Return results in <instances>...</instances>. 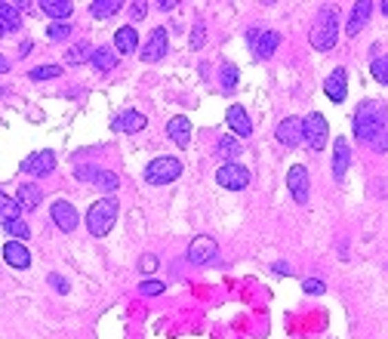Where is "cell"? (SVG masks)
<instances>
[{"label":"cell","instance_id":"obj_8","mask_svg":"<svg viewBox=\"0 0 388 339\" xmlns=\"http://www.w3.org/2000/svg\"><path fill=\"white\" fill-rule=\"evenodd\" d=\"M167 50H170L167 28H154V31L148 35V41L142 43L139 56H142V62H161V59L167 56Z\"/></svg>","mask_w":388,"mask_h":339},{"label":"cell","instance_id":"obj_14","mask_svg":"<svg viewBox=\"0 0 388 339\" xmlns=\"http://www.w3.org/2000/svg\"><path fill=\"white\" fill-rule=\"evenodd\" d=\"M370 12H373V3H370V0H358V3L351 6V19H348V25H345V35H348V37L360 35V28L367 25Z\"/></svg>","mask_w":388,"mask_h":339},{"label":"cell","instance_id":"obj_29","mask_svg":"<svg viewBox=\"0 0 388 339\" xmlns=\"http://www.w3.org/2000/svg\"><path fill=\"white\" fill-rule=\"evenodd\" d=\"M219 84H222V93H232L238 86V65H222Z\"/></svg>","mask_w":388,"mask_h":339},{"label":"cell","instance_id":"obj_1","mask_svg":"<svg viewBox=\"0 0 388 339\" xmlns=\"http://www.w3.org/2000/svg\"><path fill=\"white\" fill-rule=\"evenodd\" d=\"M308 41H312L314 50L320 52H330L333 46L339 41V16L333 10H320L318 19L312 22V28H308Z\"/></svg>","mask_w":388,"mask_h":339},{"label":"cell","instance_id":"obj_41","mask_svg":"<svg viewBox=\"0 0 388 339\" xmlns=\"http://www.w3.org/2000/svg\"><path fill=\"white\" fill-rule=\"evenodd\" d=\"M50 284L59 290V293H68V281H65L62 275H50Z\"/></svg>","mask_w":388,"mask_h":339},{"label":"cell","instance_id":"obj_7","mask_svg":"<svg viewBox=\"0 0 388 339\" xmlns=\"http://www.w3.org/2000/svg\"><path fill=\"white\" fill-rule=\"evenodd\" d=\"M188 262H194V265H207V262H213L216 256H219V244L213 241L210 235H197L192 244H188Z\"/></svg>","mask_w":388,"mask_h":339},{"label":"cell","instance_id":"obj_30","mask_svg":"<svg viewBox=\"0 0 388 339\" xmlns=\"http://www.w3.org/2000/svg\"><path fill=\"white\" fill-rule=\"evenodd\" d=\"M216 151H219L222 157H238L241 155V142L234 136H222L219 145H216Z\"/></svg>","mask_w":388,"mask_h":339},{"label":"cell","instance_id":"obj_4","mask_svg":"<svg viewBox=\"0 0 388 339\" xmlns=\"http://www.w3.org/2000/svg\"><path fill=\"white\" fill-rule=\"evenodd\" d=\"M182 176V161L179 157H154L145 167V182L148 185H170Z\"/></svg>","mask_w":388,"mask_h":339},{"label":"cell","instance_id":"obj_15","mask_svg":"<svg viewBox=\"0 0 388 339\" xmlns=\"http://www.w3.org/2000/svg\"><path fill=\"white\" fill-rule=\"evenodd\" d=\"M225 121H228V127H232L234 136H249V133H253V121H249V115H247L243 105H232L228 115H225Z\"/></svg>","mask_w":388,"mask_h":339},{"label":"cell","instance_id":"obj_31","mask_svg":"<svg viewBox=\"0 0 388 339\" xmlns=\"http://www.w3.org/2000/svg\"><path fill=\"white\" fill-rule=\"evenodd\" d=\"M90 52H93V46H90V43H77V46H71V50L65 52V62L81 65L83 59H90Z\"/></svg>","mask_w":388,"mask_h":339},{"label":"cell","instance_id":"obj_10","mask_svg":"<svg viewBox=\"0 0 388 339\" xmlns=\"http://www.w3.org/2000/svg\"><path fill=\"white\" fill-rule=\"evenodd\" d=\"M50 216H52V222H56V229L65 231V235H71V231L81 225V216H77L74 204H68V201H56V204H52Z\"/></svg>","mask_w":388,"mask_h":339},{"label":"cell","instance_id":"obj_2","mask_svg":"<svg viewBox=\"0 0 388 339\" xmlns=\"http://www.w3.org/2000/svg\"><path fill=\"white\" fill-rule=\"evenodd\" d=\"M382 124H388V117H385V111L379 102H364L358 111H354V136L367 145H370V139L376 136Z\"/></svg>","mask_w":388,"mask_h":339},{"label":"cell","instance_id":"obj_5","mask_svg":"<svg viewBox=\"0 0 388 339\" xmlns=\"http://www.w3.org/2000/svg\"><path fill=\"white\" fill-rule=\"evenodd\" d=\"M216 182H219L222 188H228V191H243L249 185V170L243 167V164L228 161V164H222V167L216 170Z\"/></svg>","mask_w":388,"mask_h":339},{"label":"cell","instance_id":"obj_11","mask_svg":"<svg viewBox=\"0 0 388 339\" xmlns=\"http://www.w3.org/2000/svg\"><path fill=\"white\" fill-rule=\"evenodd\" d=\"M22 170L28 173V176H34V179L50 176V173L56 170V155H52V151H34V155L25 157Z\"/></svg>","mask_w":388,"mask_h":339},{"label":"cell","instance_id":"obj_35","mask_svg":"<svg viewBox=\"0 0 388 339\" xmlns=\"http://www.w3.org/2000/svg\"><path fill=\"white\" fill-rule=\"evenodd\" d=\"M370 148H373V151H379V155H382V151H388V124H382L376 136L370 139Z\"/></svg>","mask_w":388,"mask_h":339},{"label":"cell","instance_id":"obj_3","mask_svg":"<svg viewBox=\"0 0 388 339\" xmlns=\"http://www.w3.org/2000/svg\"><path fill=\"white\" fill-rule=\"evenodd\" d=\"M114 222H117V201L114 197H102V201H96L87 213V229L93 238H105L111 229H114Z\"/></svg>","mask_w":388,"mask_h":339},{"label":"cell","instance_id":"obj_26","mask_svg":"<svg viewBox=\"0 0 388 339\" xmlns=\"http://www.w3.org/2000/svg\"><path fill=\"white\" fill-rule=\"evenodd\" d=\"M0 22H3V28H6V31H19V25H22L19 6H12V3H0Z\"/></svg>","mask_w":388,"mask_h":339},{"label":"cell","instance_id":"obj_21","mask_svg":"<svg viewBox=\"0 0 388 339\" xmlns=\"http://www.w3.org/2000/svg\"><path fill=\"white\" fill-rule=\"evenodd\" d=\"M41 188H37L34 182H25L22 188L16 191V204L22 207V213H31V210H37V204H41Z\"/></svg>","mask_w":388,"mask_h":339},{"label":"cell","instance_id":"obj_23","mask_svg":"<svg viewBox=\"0 0 388 339\" xmlns=\"http://www.w3.org/2000/svg\"><path fill=\"white\" fill-rule=\"evenodd\" d=\"M90 65H93L96 71H111L117 65V52L108 50V46H96V50L90 52Z\"/></svg>","mask_w":388,"mask_h":339},{"label":"cell","instance_id":"obj_24","mask_svg":"<svg viewBox=\"0 0 388 339\" xmlns=\"http://www.w3.org/2000/svg\"><path fill=\"white\" fill-rule=\"evenodd\" d=\"M41 10L47 12L50 19H59V22H65V19H68L71 12H74V6H71L68 0H43Z\"/></svg>","mask_w":388,"mask_h":339},{"label":"cell","instance_id":"obj_34","mask_svg":"<svg viewBox=\"0 0 388 339\" xmlns=\"http://www.w3.org/2000/svg\"><path fill=\"white\" fill-rule=\"evenodd\" d=\"M59 75H62V65H43V68L31 71V81H52Z\"/></svg>","mask_w":388,"mask_h":339},{"label":"cell","instance_id":"obj_46","mask_svg":"<svg viewBox=\"0 0 388 339\" xmlns=\"http://www.w3.org/2000/svg\"><path fill=\"white\" fill-rule=\"evenodd\" d=\"M6 35V28H3V22H0V37H3Z\"/></svg>","mask_w":388,"mask_h":339},{"label":"cell","instance_id":"obj_27","mask_svg":"<svg viewBox=\"0 0 388 339\" xmlns=\"http://www.w3.org/2000/svg\"><path fill=\"white\" fill-rule=\"evenodd\" d=\"M93 182H96V188H99V191H105V195L117 191V185H121V182H117V173H111V170H99Z\"/></svg>","mask_w":388,"mask_h":339},{"label":"cell","instance_id":"obj_45","mask_svg":"<svg viewBox=\"0 0 388 339\" xmlns=\"http://www.w3.org/2000/svg\"><path fill=\"white\" fill-rule=\"evenodd\" d=\"M379 10H382L385 16H388V0H382V3H379Z\"/></svg>","mask_w":388,"mask_h":339},{"label":"cell","instance_id":"obj_37","mask_svg":"<svg viewBox=\"0 0 388 339\" xmlns=\"http://www.w3.org/2000/svg\"><path fill=\"white\" fill-rule=\"evenodd\" d=\"M142 293L145 296H157V293H163V284L161 281H142Z\"/></svg>","mask_w":388,"mask_h":339},{"label":"cell","instance_id":"obj_22","mask_svg":"<svg viewBox=\"0 0 388 339\" xmlns=\"http://www.w3.org/2000/svg\"><path fill=\"white\" fill-rule=\"evenodd\" d=\"M145 124H148V117L145 115H139V111H123L121 117L114 121V130H121V133H142L145 130Z\"/></svg>","mask_w":388,"mask_h":339},{"label":"cell","instance_id":"obj_44","mask_svg":"<svg viewBox=\"0 0 388 339\" xmlns=\"http://www.w3.org/2000/svg\"><path fill=\"white\" fill-rule=\"evenodd\" d=\"M6 71H10V62H6V59L0 56V75H6Z\"/></svg>","mask_w":388,"mask_h":339},{"label":"cell","instance_id":"obj_42","mask_svg":"<svg viewBox=\"0 0 388 339\" xmlns=\"http://www.w3.org/2000/svg\"><path fill=\"white\" fill-rule=\"evenodd\" d=\"M130 12H133V19H145V12H148V6L142 3V0H136L133 6H130Z\"/></svg>","mask_w":388,"mask_h":339},{"label":"cell","instance_id":"obj_33","mask_svg":"<svg viewBox=\"0 0 388 339\" xmlns=\"http://www.w3.org/2000/svg\"><path fill=\"white\" fill-rule=\"evenodd\" d=\"M3 229H6V235H10V238H28V235H31L28 222H25L22 216H19V219H12V222H6Z\"/></svg>","mask_w":388,"mask_h":339},{"label":"cell","instance_id":"obj_25","mask_svg":"<svg viewBox=\"0 0 388 339\" xmlns=\"http://www.w3.org/2000/svg\"><path fill=\"white\" fill-rule=\"evenodd\" d=\"M22 216V207L16 204V197H6L3 191H0V225L12 222V219Z\"/></svg>","mask_w":388,"mask_h":339},{"label":"cell","instance_id":"obj_28","mask_svg":"<svg viewBox=\"0 0 388 339\" xmlns=\"http://www.w3.org/2000/svg\"><path fill=\"white\" fill-rule=\"evenodd\" d=\"M117 10H121L117 0H96V3H90V16H96V19H108V16H114Z\"/></svg>","mask_w":388,"mask_h":339},{"label":"cell","instance_id":"obj_19","mask_svg":"<svg viewBox=\"0 0 388 339\" xmlns=\"http://www.w3.org/2000/svg\"><path fill=\"white\" fill-rule=\"evenodd\" d=\"M3 259L12 265V269H28V265H31V253L25 250L22 241H10V244H6V247H3Z\"/></svg>","mask_w":388,"mask_h":339},{"label":"cell","instance_id":"obj_32","mask_svg":"<svg viewBox=\"0 0 388 339\" xmlns=\"http://www.w3.org/2000/svg\"><path fill=\"white\" fill-rule=\"evenodd\" d=\"M370 71H373V77H376L379 84H385V86H388V56L373 59V62H370Z\"/></svg>","mask_w":388,"mask_h":339},{"label":"cell","instance_id":"obj_12","mask_svg":"<svg viewBox=\"0 0 388 339\" xmlns=\"http://www.w3.org/2000/svg\"><path fill=\"white\" fill-rule=\"evenodd\" d=\"M287 188H290L296 204H305L308 201V170L299 167V164L290 167V173H287Z\"/></svg>","mask_w":388,"mask_h":339},{"label":"cell","instance_id":"obj_13","mask_svg":"<svg viewBox=\"0 0 388 339\" xmlns=\"http://www.w3.org/2000/svg\"><path fill=\"white\" fill-rule=\"evenodd\" d=\"M324 93L330 102H345V93H348V75L345 68H336L330 77L324 81Z\"/></svg>","mask_w":388,"mask_h":339},{"label":"cell","instance_id":"obj_18","mask_svg":"<svg viewBox=\"0 0 388 339\" xmlns=\"http://www.w3.org/2000/svg\"><path fill=\"white\" fill-rule=\"evenodd\" d=\"M136 46H139V35H136L133 25H123V28L114 31V50L121 52V56H130V52H136Z\"/></svg>","mask_w":388,"mask_h":339},{"label":"cell","instance_id":"obj_17","mask_svg":"<svg viewBox=\"0 0 388 339\" xmlns=\"http://www.w3.org/2000/svg\"><path fill=\"white\" fill-rule=\"evenodd\" d=\"M278 139H280V145H287V148L299 145L302 142V121H296V117H284V121L278 124Z\"/></svg>","mask_w":388,"mask_h":339},{"label":"cell","instance_id":"obj_40","mask_svg":"<svg viewBox=\"0 0 388 339\" xmlns=\"http://www.w3.org/2000/svg\"><path fill=\"white\" fill-rule=\"evenodd\" d=\"M96 173H99V167H77L74 176L81 179V182H87V179H96Z\"/></svg>","mask_w":388,"mask_h":339},{"label":"cell","instance_id":"obj_9","mask_svg":"<svg viewBox=\"0 0 388 339\" xmlns=\"http://www.w3.org/2000/svg\"><path fill=\"white\" fill-rule=\"evenodd\" d=\"M249 46H253V52L259 59H268L274 56V50L280 46V35L278 31H259V28H249Z\"/></svg>","mask_w":388,"mask_h":339},{"label":"cell","instance_id":"obj_39","mask_svg":"<svg viewBox=\"0 0 388 339\" xmlns=\"http://www.w3.org/2000/svg\"><path fill=\"white\" fill-rule=\"evenodd\" d=\"M203 43H207V41H203V25H194V31H192V46H194V50H201Z\"/></svg>","mask_w":388,"mask_h":339},{"label":"cell","instance_id":"obj_16","mask_svg":"<svg viewBox=\"0 0 388 339\" xmlns=\"http://www.w3.org/2000/svg\"><path fill=\"white\" fill-rule=\"evenodd\" d=\"M167 136L173 139L179 148H188V145H192V121H188V117H173V121H167Z\"/></svg>","mask_w":388,"mask_h":339},{"label":"cell","instance_id":"obj_43","mask_svg":"<svg viewBox=\"0 0 388 339\" xmlns=\"http://www.w3.org/2000/svg\"><path fill=\"white\" fill-rule=\"evenodd\" d=\"M139 269H142V271H154V269H157V259H154V256H151V253H148V256H142V262H139Z\"/></svg>","mask_w":388,"mask_h":339},{"label":"cell","instance_id":"obj_6","mask_svg":"<svg viewBox=\"0 0 388 339\" xmlns=\"http://www.w3.org/2000/svg\"><path fill=\"white\" fill-rule=\"evenodd\" d=\"M302 139L308 142V148L320 151L327 145V139H330V127H327V121L320 115H308L305 121H302Z\"/></svg>","mask_w":388,"mask_h":339},{"label":"cell","instance_id":"obj_36","mask_svg":"<svg viewBox=\"0 0 388 339\" xmlns=\"http://www.w3.org/2000/svg\"><path fill=\"white\" fill-rule=\"evenodd\" d=\"M68 37H71V25L68 22L50 25V41H68Z\"/></svg>","mask_w":388,"mask_h":339},{"label":"cell","instance_id":"obj_38","mask_svg":"<svg viewBox=\"0 0 388 339\" xmlns=\"http://www.w3.org/2000/svg\"><path fill=\"white\" fill-rule=\"evenodd\" d=\"M302 290H305V293H324V281H318V278H308L305 284H302Z\"/></svg>","mask_w":388,"mask_h":339},{"label":"cell","instance_id":"obj_20","mask_svg":"<svg viewBox=\"0 0 388 339\" xmlns=\"http://www.w3.org/2000/svg\"><path fill=\"white\" fill-rule=\"evenodd\" d=\"M348 161H351V148H348L345 139H336V145H333V176H336V179H345Z\"/></svg>","mask_w":388,"mask_h":339}]
</instances>
